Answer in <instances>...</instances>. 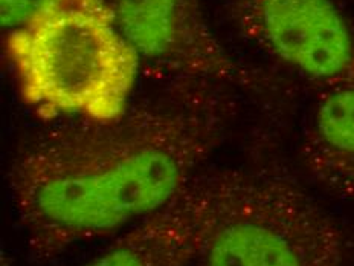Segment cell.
Wrapping results in <instances>:
<instances>
[{
  "instance_id": "7",
  "label": "cell",
  "mask_w": 354,
  "mask_h": 266,
  "mask_svg": "<svg viewBox=\"0 0 354 266\" xmlns=\"http://www.w3.org/2000/svg\"><path fill=\"white\" fill-rule=\"evenodd\" d=\"M299 157L316 186L354 199V83L322 91L302 133Z\"/></svg>"
},
{
  "instance_id": "8",
  "label": "cell",
  "mask_w": 354,
  "mask_h": 266,
  "mask_svg": "<svg viewBox=\"0 0 354 266\" xmlns=\"http://www.w3.org/2000/svg\"><path fill=\"white\" fill-rule=\"evenodd\" d=\"M109 8L106 0H0V16L6 34L25 29L55 12Z\"/></svg>"
},
{
  "instance_id": "6",
  "label": "cell",
  "mask_w": 354,
  "mask_h": 266,
  "mask_svg": "<svg viewBox=\"0 0 354 266\" xmlns=\"http://www.w3.org/2000/svg\"><path fill=\"white\" fill-rule=\"evenodd\" d=\"M231 170L198 175L164 209L81 266H194L223 205Z\"/></svg>"
},
{
  "instance_id": "5",
  "label": "cell",
  "mask_w": 354,
  "mask_h": 266,
  "mask_svg": "<svg viewBox=\"0 0 354 266\" xmlns=\"http://www.w3.org/2000/svg\"><path fill=\"white\" fill-rule=\"evenodd\" d=\"M235 25L322 91L354 83V26L333 0H226Z\"/></svg>"
},
{
  "instance_id": "2",
  "label": "cell",
  "mask_w": 354,
  "mask_h": 266,
  "mask_svg": "<svg viewBox=\"0 0 354 266\" xmlns=\"http://www.w3.org/2000/svg\"><path fill=\"white\" fill-rule=\"evenodd\" d=\"M6 35L20 94L35 112L104 121L129 109L141 62L112 8L55 12Z\"/></svg>"
},
{
  "instance_id": "3",
  "label": "cell",
  "mask_w": 354,
  "mask_h": 266,
  "mask_svg": "<svg viewBox=\"0 0 354 266\" xmlns=\"http://www.w3.org/2000/svg\"><path fill=\"white\" fill-rule=\"evenodd\" d=\"M194 266H353L348 242L289 168H232Z\"/></svg>"
},
{
  "instance_id": "4",
  "label": "cell",
  "mask_w": 354,
  "mask_h": 266,
  "mask_svg": "<svg viewBox=\"0 0 354 266\" xmlns=\"http://www.w3.org/2000/svg\"><path fill=\"white\" fill-rule=\"evenodd\" d=\"M116 28L144 62L189 85L197 94L216 87H257V76L240 68L214 34L202 0H112Z\"/></svg>"
},
{
  "instance_id": "1",
  "label": "cell",
  "mask_w": 354,
  "mask_h": 266,
  "mask_svg": "<svg viewBox=\"0 0 354 266\" xmlns=\"http://www.w3.org/2000/svg\"><path fill=\"white\" fill-rule=\"evenodd\" d=\"M225 124L218 94H185L39 133L8 176L29 253L48 262L164 209L202 175Z\"/></svg>"
}]
</instances>
